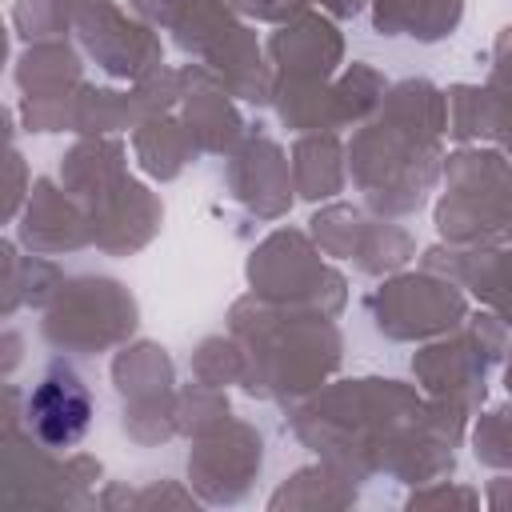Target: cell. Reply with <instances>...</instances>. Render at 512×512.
Returning <instances> with one entry per match:
<instances>
[{"label":"cell","instance_id":"1","mask_svg":"<svg viewBox=\"0 0 512 512\" xmlns=\"http://www.w3.org/2000/svg\"><path fill=\"white\" fill-rule=\"evenodd\" d=\"M24 412H28V424H32L40 444L72 448L84 440V432L92 424V396L68 364H52L40 376V384L32 388Z\"/></svg>","mask_w":512,"mask_h":512}]
</instances>
